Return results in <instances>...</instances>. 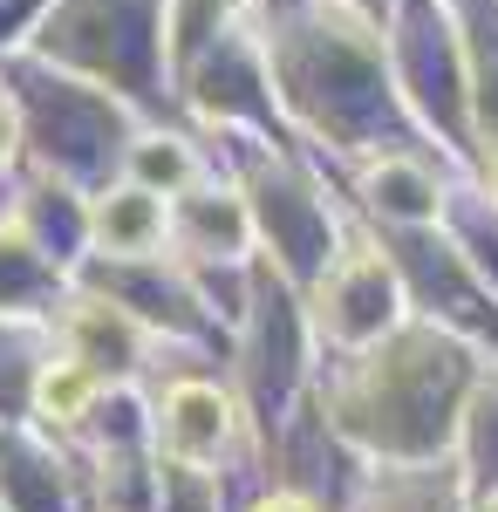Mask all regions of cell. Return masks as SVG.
I'll list each match as a JSON object with an SVG mask.
<instances>
[{
	"label": "cell",
	"mask_w": 498,
	"mask_h": 512,
	"mask_svg": "<svg viewBox=\"0 0 498 512\" xmlns=\"http://www.w3.org/2000/svg\"><path fill=\"white\" fill-rule=\"evenodd\" d=\"M396 328V280H389L383 253L369 246H342L328 253V267L307 294V335L314 349H335V355H355L369 342H383Z\"/></svg>",
	"instance_id": "obj_3"
},
{
	"label": "cell",
	"mask_w": 498,
	"mask_h": 512,
	"mask_svg": "<svg viewBox=\"0 0 498 512\" xmlns=\"http://www.w3.org/2000/svg\"><path fill=\"white\" fill-rule=\"evenodd\" d=\"M246 512H328V499H321V492H307V485L273 478V485H260V492H253V506H246Z\"/></svg>",
	"instance_id": "obj_5"
},
{
	"label": "cell",
	"mask_w": 498,
	"mask_h": 512,
	"mask_svg": "<svg viewBox=\"0 0 498 512\" xmlns=\"http://www.w3.org/2000/svg\"><path fill=\"white\" fill-rule=\"evenodd\" d=\"M144 396H151L157 465L212 472V478H226V485L239 465H267V444H260L253 417H246V396L232 383V369H212L205 355L198 362H157Z\"/></svg>",
	"instance_id": "obj_2"
},
{
	"label": "cell",
	"mask_w": 498,
	"mask_h": 512,
	"mask_svg": "<svg viewBox=\"0 0 498 512\" xmlns=\"http://www.w3.org/2000/svg\"><path fill=\"white\" fill-rule=\"evenodd\" d=\"M130 171H137V185H144V192H151V185H164V192L192 185V158L178 151V137H144V144L130 151Z\"/></svg>",
	"instance_id": "obj_4"
},
{
	"label": "cell",
	"mask_w": 498,
	"mask_h": 512,
	"mask_svg": "<svg viewBox=\"0 0 498 512\" xmlns=\"http://www.w3.org/2000/svg\"><path fill=\"white\" fill-rule=\"evenodd\" d=\"M471 390H478V376L464 349L430 321H403L383 342L342 355L335 369L328 362L314 369V403H321L328 431L383 465L451 458Z\"/></svg>",
	"instance_id": "obj_1"
}]
</instances>
